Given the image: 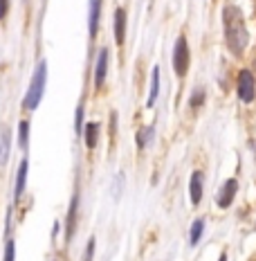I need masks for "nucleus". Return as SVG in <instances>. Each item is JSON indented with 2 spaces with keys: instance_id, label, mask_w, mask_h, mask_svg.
I'll return each instance as SVG.
<instances>
[{
  "instance_id": "1",
  "label": "nucleus",
  "mask_w": 256,
  "mask_h": 261,
  "mask_svg": "<svg viewBox=\"0 0 256 261\" xmlns=\"http://www.w3.org/2000/svg\"><path fill=\"white\" fill-rule=\"evenodd\" d=\"M222 30H225V45L234 57H243L249 45V32L245 25V16L236 5L222 7Z\"/></svg>"
},
{
  "instance_id": "2",
  "label": "nucleus",
  "mask_w": 256,
  "mask_h": 261,
  "mask_svg": "<svg viewBox=\"0 0 256 261\" xmlns=\"http://www.w3.org/2000/svg\"><path fill=\"white\" fill-rule=\"evenodd\" d=\"M45 88H47V61L45 59H41V61L36 63L34 72H32L30 86H27V90H25L23 113H34L36 108L41 106L43 95H45Z\"/></svg>"
},
{
  "instance_id": "3",
  "label": "nucleus",
  "mask_w": 256,
  "mask_h": 261,
  "mask_svg": "<svg viewBox=\"0 0 256 261\" xmlns=\"http://www.w3.org/2000/svg\"><path fill=\"white\" fill-rule=\"evenodd\" d=\"M189 68H191V47H189L187 36L180 34L176 41V47H173V70H176L180 79H184Z\"/></svg>"
},
{
  "instance_id": "4",
  "label": "nucleus",
  "mask_w": 256,
  "mask_h": 261,
  "mask_svg": "<svg viewBox=\"0 0 256 261\" xmlns=\"http://www.w3.org/2000/svg\"><path fill=\"white\" fill-rule=\"evenodd\" d=\"M79 207H81V189L74 187L72 198L68 205V214H65V243H72L74 234H77L79 227Z\"/></svg>"
},
{
  "instance_id": "5",
  "label": "nucleus",
  "mask_w": 256,
  "mask_h": 261,
  "mask_svg": "<svg viewBox=\"0 0 256 261\" xmlns=\"http://www.w3.org/2000/svg\"><path fill=\"white\" fill-rule=\"evenodd\" d=\"M236 95L243 104H252L256 99V77L249 68H243L236 77Z\"/></svg>"
},
{
  "instance_id": "6",
  "label": "nucleus",
  "mask_w": 256,
  "mask_h": 261,
  "mask_svg": "<svg viewBox=\"0 0 256 261\" xmlns=\"http://www.w3.org/2000/svg\"><path fill=\"white\" fill-rule=\"evenodd\" d=\"M108 65H110V50L103 45V47H99V50H97V57H95V72H92V86H95L97 92H99L103 86H106Z\"/></svg>"
},
{
  "instance_id": "7",
  "label": "nucleus",
  "mask_w": 256,
  "mask_h": 261,
  "mask_svg": "<svg viewBox=\"0 0 256 261\" xmlns=\"http://www.w3.org/2000/svg\"><path fill=\"white\" fill-rule=\"evenodd\" d=\"M236 194H238V178H227L216 194V205L220 210H230L234 198H236Z\"/></svg>"
},
{
  "instance_id": "8",
  "label": "nucleus",
  "mask_w": 256,
  "mask_h": 261,
  "mask_svg": "<svg viewBox=\"0 0 256 261\" xmlns=\"http://www.w3.org/2000/svg\"><path fill=\"white\" fill-rule=\"evenodd\" d=\"M27 176H30V160L27 155L18 162V169H16V180H14V205H18L23 200V196L27 192Z\"/></svg>"
},
{
  "instance_id": "9",
  "label": "nucleus",
  "mask_w": 256,
  "mask_h": 261,
  "mask_svg": "<svg viewBox=\"0 0 256 261\" xmlns=\"http://www.w3.org/2000/svg\"><path fill=\"white\" fill-rule=\"evenodd\" d=\"M126 30H128V14L124 7H117L112 14V34H115L117 47H124L126 43Z\"/></svg>"
},
{
  "instance_id": "10",
  "label": "nucleus",
  "mask_w": 256,
  "mask_h": 261,
  "mask_svg": "<svg viewBox=\"0 0 256 261\" xmlns=\"http://www.w3.org/2000/svg\"><path fill=\"white\" fill-rule=\"evenodd\" d=\"M101 9H103V0H88V36H90V41H95L97 34H99Z\"/></svg>"
},
{
  "instance_id": "11",
  "label": "nucleus",
  "mask_w": 256,
  "mask_h": 261,
  "mask_svg": "<svg viewBox=\"0 0 256 261\" xmlns=\"http://www.w3.org/2000/svg\"><path fill=\"white\" fill-rule=\"evenodd\" d=\"M189 196H191V205L198 207L205 196V171L203 169H195L191 173V178H189Z\"/></svg>"
},
{
  "instance_id": "12",
  "label": "nucleus",
  "mask_w": 256,
  "mask_h": 261,
  "mask_svg": "<svg viewBox=\"0 0 256 261\" xmlns=\"http://www.w3.org/2000/svg\"><path fill=\"white\" fill-rule=\"evenodd\" d=\"M81 138H83V142H86V149L95 151L97 144H99V138H101V124L99 122H86Z\"/></svg>"
},
{
  "instance_id": "13",
  "label": "nucleus",
  "mask_w": 256,
  "mask_h": 261,
  "mask_svg": "<svg viewBox=\"0 0 256 261\" xmlns=\"http://www.w3.org/2000/svg\"><path fill=\"white\" fill-rule=\"evenodd\" d=\"M9 155H12V128L9 126H0V169L9 162Z\"/></svg>"
},
{
  "instance_id": "14",
  "label": "nucleus",
  "mask_w": 256,
  "mask_h": 261,
  "mask_svg": "<svg viewBox=\"0 0 256 261\" xmlns=\"http://www.w3.org/2000/svg\"><path fill=\"white\" fill-rule=\"evenodd\" d=\"M30 128H32V122L27 117H23L16 126V146H18L23 153H27L30 149Z\"/></svg>"
},
{
  "instance_id": "15",
  "label": "nucleus",
  "mask_w": 256,
  "mask_h": 261,
  "mask_svg": "<svg viewBox=\"0 0 256 261\" xmlns=\"http://www.w3.org/2000/svg\"><path fill=\"white\" fill-rule=\"evenodd\" d=\"M157 97H160V65H155L151 70V88H149V97H146V108H153Z\"/></svg>"
},
{
  "instance_id": "16",
  "label": "nucleus",
  "mask_w": 256,
  "mask_h": 261,
  "mask_svg": "<svg viewBox=\"0 0 256 261\" xmlns=\"http://www.w3.org/2000/svg\"><path fill=\"white\" fill-rule=\"evenodd\" d=\"M205 101H207V88L200 84L193 86L191 95H189V108H191V111H200V108L205 106Z\"/></svg>"
},
{
  "instance_id": "17",
  "label": "nucleus",
  "mask_w": 256,
  "mask_h": 261,
  "mask_svg": "<svg viewBox=\"0 0 256 261\" xmlns=\"http://www.w3.org/2000/svg\"><path fill=\"white\" fill-rule=\"evenodd\" d=\"M205 234V219H195L193 221V225H191V230H189V246L195 248L200 243V239H203Z\"/></svg>"
},
{
  "instance_id": "18",
  "label": "nucleus",
  "mask_w": 256,
  "mask_h": 261,
  "mask_svg": "<svg viewBox=\"0 0 256 261\" xmlns=\"http://www.w3.org/2000/svg\"><path fill=\"white\" fill-rule=\"evenodd\" d=\"M83 126H86V104L83 101H79L77 113H74V135H77V138H81Z\"/></svg>"
},
{
  "instance_id": "19",
  "label": "nucleus",
  "mask_w": 256,
  "mask_h": 261,
  "mask_svg": "<svg viewBox=\"0 0 256 261\" xmlns=\"http://www.w3.org/2000/svg\"><path fill=\"white\" fill-rule=\"evenodd\" d=\"M153 126H144V128H139L137 130V138H135V142H137V149L141 151V149H146L149 146V142L153 140Z\"/></svg>"
},
{
  "instance_id": "20",
  "label": "nucleus",
  "mask_w": 256,
  "mask_h": 261,
  "mask_svg": "<svg viewBox=\"0 0 256 261\" xmlns=\"http://www.w3.org/2000/svg\"><path fill=\"white\" fill-rule=\"evenodd\" d=\"M3 261H16V243H14V239H12V237H9L7 241H5Z\"/></svg>"
},
{
  "instance_id": "21",
  "label": "nucleus",
  "mask_w": 256,
  "mask_h": 261,
  "mask_svg": "<svg viewBox=\"0 0 256 261\" xmlns=\"http://www.w3.org/2000/svg\"><path fill=\"white\" fill-rule=\"evenodd\" d=\"M95 246H97L95 237H90L88 243H86V250H83V261H92V259H95Z\"/></svg>"
},
{
  "instance_id": "22",
  "label": "nucleus",
  "mask_w": 256,
  "mask_h": 261,
  "mask_svg": "<svg viewBox=\"0 0 256 261\" xmlns=\"http://www.w3.org/2000/svg\"><path fill=\"white\" fill-rule=\"evenodd\" d=\"M9 9H12V0H0V20L7 18Z\"/></svg>"
},
{
  "instance_id": "23",
  "label": "nucleus",
  "mask_w": 256,
  "mask_h": 261,
  "mask_svg": "<svg viewBox=\"0 0 256 261\" xmlns=\"http://www.w3.org/2000/svg\"><path fill=\"white\" fill-rule=\"evenodd\" d=\"M218 261H227V252H225V250L220 252V257H218Z\"/></svg>"
},
{
  "instance_id": "24",
  "label": "nucleus",
  "mask_w": 256,
  "mask_h": 261,
  "mask_svg": "<svg viewBox=\"0 0 256 261\" xmlns=\"http://www.w3.org/2000/svg\"><path fill=\"white\" fill-rule=\"evenodd\" d=\"M254 155H256V149H254Z\"/></svg>"
}]
</instances>
